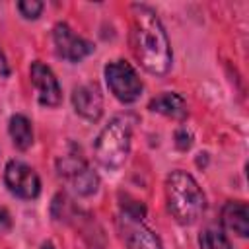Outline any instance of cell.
Masks as SVG:
<instances>
[{"label": "cell", "instance_id": "obj_11", "mask_svg": "<svg viewBox=\"0 0 249 249\" xmlns=\"http://www.w3.org/2000/svg\"><path fill=\"white\" fill-rule=\"evenodd\" d=\"M150 111H156V113H161L165 117H171V119H185L187 117V101L179 95V93H173V91H163L160 95H156L150 105H148Z\"/></svg>", "mask_w": 249, "mask_h": 249}, {"label": "cell", "instance_id": "obj_8", "mask_svg": "<svg viewBox=\"0 0 249 249\" xmlns=\"http://www.w3.org/2000/svg\"><path fill=\"white\" fill-rule=\"evenodd\" d=\"M72 103L78 115H82L88 121H99L103 113V97L99 93V88L95 84L78 86L72 91Z\"/></svg>", "mask_w": 249, "mask_h": 249}, {"label": "cell", "instance_id": "obj_9", "mask_svg": "<svg viewBox=\"0 0 249 249\" xmlns=\"http://www.w3.org/2000/svg\"><path fill=\"white\" fill-rule=\"evenodd\" d=\"M124 220V241L130 249H161V243L158 239V235L148 230L142 220H136V218H130V216H123Z\"/></svg>", "mask_w": 249, "mask_h": 249}, {"label": "cell", "instance_id": "obj_17", "mask_svg": "<svg viewBox=\"0 0 249 249\" xmlns=\"http://www.w3.org/2000/svg\"><path fill=\"white\" fill-rule=\"evenodd\" d=\"M175 144H177V148L179 150H187L189 146H191V134L185 130V128H181V130H177V134H175Z\"/></svg>", "mask_w": 249, "mask_h": 249}, {"label": "cell", "instance_id": "obj_2", "mask_svg": "<svg viewBox=\"0 0 249 249\" xmlns=\"http://www.w3.org/2000/svg\"><path fill=\"white\" fill-rule=\"evenodd\" d=\"M165 195L169 212L181 224H195L206 208L204 193L200 191L193 175L185 171L169 173L165 181Z\"/></svg>", "mask_w": 249, "mask_h": 249}, {"label": "cell", "instance_id": "obj_7", "mask_svg": "<svg viewBox=\"0 0 249 249\" xmlns=\"http://www.w3.org/2000/svg\"><path fill=\"white\" fill-rule=\"evenodd\" d=\"M29 76H31L33 86L37 88L39 103L47 105V107H56L62 99V93H60V86H58V80L54 78L53 70L37 60V62L31 64Z\"/></svg>", "mask_w": 249, "mask_h": 249}, {"label": "cell", "instance_id": "obj_12", "mask_svg": "<svg viewBox=\"0 0 249 249\" xmlns=\"http://www.w3.org/2000/svg\"><path fill=\"white\" fill-rule=\"evenodd\" d=\"M10 136H12V142L18 150H27L31 144H33V128H31V123L27 117L23 115H14L10 119Z\"/></svg>", "mask_w": 249, "mask_h": 249}, {"label": "cell", "instance_id": "obj_6", "mask_svg": "<svg viewBox=\"0 0 249 249\" xmlns=\"http://www.w3.org/2000/svg\"><path fill=\"white\" fill-rule=\"evenodd\" d=\"M53 41H54L58 56H62L70 62H78V60L86 58L89 53H93V45L89 41L78 37L66 23H56L54 25Z\"/></svg>", "mask_w": 249, "mask_h": 249}, {"label": "cell", "instance_id": "obj_13", "mask_svg": "<svg viewBox=\"0 0 249 249\" xmlns=\"http://www.w3.org/2000/svg\"><path fill=\"white\" fill-rule=\"evenodd\" d=\"M72 185H74V191L82 196H88V195H93L97 191V185H99V177L86 165L84 169H80L76 175L70 177Z\"/></svg>", "mask_w": 249, "mask_h": 249}, {"label": "cell", "instance_id": "obj_16", "mask_svg": "<svg viewBox=\"0 0 249 249\" xmlns=\"http://www.w3.org/2000/svg\"><path fill=\"white\" fill-rule=\"evenodd\" d=\"M18 8H19L23 18L35 19V18H39V14L43 10V2H39V0H23V2L18 4Z\"/></svg>", "mask_w": 249, "mask_h": 249}, {"label": "cell", "instance_id": "obj_3", "mask_svg": "<svg viewBox=\"0 0 249 249\" xmlns=\"http://www.w3.org/2000/svg\"><path fill=\"white\" fill-rule=\"evenodd\" d=\"M132 124L134 121L128 115H117L99 132L95 140V158L103 167L119 169L124 163L130 152Z\"/></svg>", "mask_w": 249, "mask_h": 249}, {"label": "cell", "instance_id": "obj_1", "mask_svg": "<svg viewBox=\"0 0 249 249\" xmlns=\"http://www.w3.org/2000/svg\"><path fill=\"white\" fill-rule=\"evenodd\" d=\"M132 16H134L132 35H134L136 58L150 74L156 76L165 74L171 66V47L158 14L144 4H134Z\"/></svg>", "mask_w": 249, "mask_h": 249}, {"label": "cell", "instance_id": "obj_5", "mask_svg": "<svg viewBox=\"0 0 249 249\" xmlns=\"http://www.w3.org/2000/svg\"><path fill=\"white\" fill-rule=\"evenodd\" d=\"M4 181L10 189V193H14L19 198H35L41 191L39 175L27 163L18 161V160L8 161V165L4 169Z\"/></svg>", "mask_w": 249, "mask_h": 249}, {"label": "cell", "instance_id": "obj_15", "mask_svg": "<svg viewBox=\"0 0 249 249\" xmlns=\"http://www.w3.org/2000/svg\"><path fill=\"white\" fill-rule=\"evenodd\" d=\"M84 167H86L84 160H80L76 156H64L62 160H58V173L62 177H66V179H70L72 175H76Z\"/></svg>", "mask_w": 249, "mask_h": 249}, {"label": "cell", "instance_id": "obj_10", "mask_svg": "<svg viewBox=\"0 0 249 249\" xmlns=\"http://www.w3.org/2000/svg\"><path fill=\"white\" fill-rule=\"evenodd\" d=\"M222 224L230 231L237 233L239 237L249 235V208L245 202L231 200L222 210Z\"/></svg>", "mask_w": 249, "mask_h": 249}, {"label": "cell", "instance_id": "obj_18", "mask_svg": "<svg viewBox=\"0 0 249 249\" xmlns=\"http://www.w3.org/2000/svg\"><path fill=\"white\" fill-rule=\"evenodd\" d=\"M10 226H12V218H10L8 210L0 208V233L8 231V230H10Z\"/></svg>", "mask_w": 249, "mask_h": 249}, {"label": "cell", "instance_id": "obj_4", "mask_svg": "<svg viewBox=\"0 0 249 249\" xmlns=\"http://www.w3.org/2000/svg\"><path fill=\"white\" fill-rule=\"evenodd\" d=\"M105 80H107V86H109L111 93L123 103L136 101L142 93V88H144L136 70L124 60L109 62L105 66Z\"/></svg>", "mask_w": 249, "mask_h": 249}, {"label": "cell", "instance_id": "obj_19", "mask_svg": "<svg viewBox=\"0 0 249 249\" xmlns=\"http://www.w3.org/2000/svg\"><path fill=\"white\" fill-rule=\"evenodd\" d=\"M0 74H2V76H8V74H10V68H8V64H6V58H4L2 49H0Z\"/></svg>", "mask_w": 249, "mask_h": 249}, {"label": "cell", "instance_id": "obj_14", "mask_svg": "<svg viewBox=\"0 0 249 249\" xmlns=\"http://www.w3.org/2000/svg\"><path fill=\"white\" fill-rule=\"evenodd\" d=\"M198 245L200 249H231L230 239L220 230H214V228H208L200 233Z\"/></svg>", "mask_w": 249, "mask_h": 249}]
</instances>
